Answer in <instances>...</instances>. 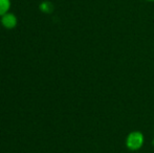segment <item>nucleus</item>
Instances as JSON below:
<instances>
[{
  "instance_id": "obj_2",
  "label": "nucleus",
  "mask_w": 154,
  "mask_h": 153,
  "mask_svg": "<svg viewBox=\"0 0 154 153\" xmlns=\"http://www.w3.org/2000/svg\"><path fill=\"white\" fill-rule=\"evenodd\" d=\"M0 22L1 25L6 29H13L17 26V23H18V19H17L16 15L13 14V13L8 12L5 15L0 17Z\"/></svg>"
},
{
  "instance_id": "obj_1",
  "label": "nucleus",
  "mask_w": 154,
  "mask_h": 153,
  "mask_svg": "<svg viewBox=\"0 0 154 153\" xmlns=\"http://www.w3.org/2000/svg\"><path fill=\"white\" fill-rule=\"evenodd\" d=\"M145 144V135L142 131L134 130L131 131L126 136L125 146L130 151H138L143 148Z\"/></svg>"
},
{
  "instance_id": "obj_3",
  "label": "nucleus",
  "mask_w": 154,
  "mask_h": 153,
  "mask_svg": "<svg viewBox=\"0 0 154 153\" xmlns=\"http://www.w3.org/2000/svg\"><path fill=\"white\" fill-rule=\"evenodd\" d=\"M12 2L11 0H0V17L10 12Z\"/></svg>"
},
{
  "instance_id": "obj_4",
  "label": "nucleus",
  "mask_w": 154,
  "mask_h": 153,
  "mask_svg": "<svg viewBox=\"0 0 154 153\" xmlns=\"http://www.w3.org/2000/svg\"><path fill=\"white\" fill-rule=\"evenodd\" d=\"M145 1H148V2H154V0H145Z\"/></svg>"
}]
</instances>
